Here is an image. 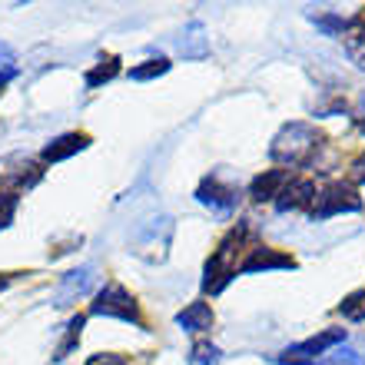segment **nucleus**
Returning a JSON list of instances; mask_svg holds the SVG:
<instances>
[{"label":"nucleus","instance_id":"nucleus-27","mask_svg":"<svg viewBox=\"0 0 365 365\" xmlns=\"http://www.w3.org/2000/svg\"><path fill=\"white\" fill-rule=\"evenodd\" d=\"M4 286H7V279H4V276H0V289H4Z\"/></svg>","mask_w":365,"mask_h":365},{"label":"nucleus","instance_id":"nucleus-19","mask_svg":"<svg viewBox=\"0 0 365 365\" xmlns=\"http://www.w3.org/2000/svg\"><path fill=\"white\" fill-rule=\"evenodd\" d=\"M166 70H170V60L156 57V60H146L143 67H133V70H130V77L143 83V80H156V77H163Z\"/></svg>","mask_w":365,"mask_h":365},{"label":"nucleus","instance_id":"nucleus-10","mask_svg":"<svg viewBox=\"0 0 365 365\" xmlns=\"http://www.w3.org/2000/svg\"><path fill=\"white\" fill-rule=\"evenodd\" d=\"M296 259L286 252H276L269 246H252L250 256L240 262V272H269V269H292Z\"/></svg>","mask_w":365,"mask_h":365},{"label":"nucleus","instance_id":"nucleus-6","mask_svg":"<svg viewBox=\"0 0 365 365\" xmlns=\"http://www.w3.org/2000/svg\"><path fill=\"white\" fill-rule=\"evenodd\" d=\"M170 240H173V222L166 220H150L143 230L136 232L133 240V252L146 256L150 262H163L166 259V250H170Z\"/></svg>","mask_w":365,"mask_h":365},{"label":"nucleus","instance_id":"nucleus-16","mask_svg":"<svg viewBox=\"0 0 365 365\" xmlns=\"http://www.w3.org/2000/svg\"><path fill=\"white\" fill-rule=\"evenodd\" d=\"M180 53L186 60H202L206 53H210V40H206V30L200 27V24H190V27L182 30L180 37Z\"/></svg>","mask_w":365,"mask_h":365},{"label":"nucleus","instance_id":"nucleus-15","mask_svg":"<svg viewBox=\"0 0 365 365\" xmlns=\"http://www.w3.org/2000/svg\"><path fill=\"white\" fill-rule=\"evenodd\" d=\"M176 326L186 332H206V329H212V309L206 302H192L176 316Z\"/></svg>","mask_w":365,"mask_h":365},{"label":"nucleus","instance_id":"nucleus-20","mask_svg":"<svg viewBox=\"0 0 365 365\" xmlns=\"http://www.w3.org/2000/svg\"><path fill=\"white\" fill-rule=\"evenodd\" d=\"M190 365H220V349L210 342H196L190 352Z\"/></svg>","mask_w":365,"mask_h":365},{"label":"nucleus","instance_id":"nucleus-23","mask_svg":"<svg viewBox=\"0 0 365 365\" xmlns=\"http://www.w3.org/2000/svg\"><path fill=\"white\" fill-rule=\"evenodd\" d=\"M80 329H83V316L70 319V326H67V339L60 342L57 356H53V359H57V362H60V359H67V352H70V349H73V346H77V342H80Z\"/></svg>","mask_w":365,"mask_h":365},{"label":"nucleus","instance_id":"nucleus-8","mask_svg":"<svg viewBox=\"0 0 365 365\" xmlns=\"http://www.w3.org/2000/svg\"><path fill=\"white\" fill-rule=\"evenodd\" d=\"M40 176H43V170L30 156L10 153L0 160V182H7L10 190H30L40 182Z\"/></svg>","mask_w":365,"mask_h":365},{"label":"nucleus","instance_id":"nucleus-22","mask_svg":"<svg viewBox=\"0 0 365 365\" xmlns=\"http://www.w3.org/2000/svg\"><path fill=\"white\" fill-rule=\"evenodd\" d=\"M17 206H20V196L17 192H0V230H7L14 216H17Z\"/></svg>","mask_w":365,"mask_h":365},{"label":"nucleus","instance_id":"nucleus-5","mask_svg":"<svg viewBox=\"0 0 365 365\" xmlns=\"http://www.w3.org/2000/svg\"><path fill=\"white\" fill-rule=\"evenodd\" d=\"M339 342H346V329H326V332H319V336L306 339V342H299V346H289L279 362L282 365H316L319 359L326 356L329 349H336Z\"/></svg>","mask_w":365,"mask_h":365},{"label":"nucleus","instance_id":"nucleus-9","mask_svg":"<svg viewBox=\"0 0 365 365\" xmlns=\"http://www.w3.org/2000/svg\"><path fill=\"white\" fill-rule=\"evenodd\" d=\"M316 182L312 180H299V176H292V180L282 186V192H279L276 200V210L279 212H292V210H312V202H316Z\"/></svg>","mask_w":365,"mask_h":365},{"label":"nucleus","instance_id":"nucleus-18","mask_svg":"<svg viewBox=\"0 0 365 365\" xmlns=\"http://www.w3.org/2000/svg\"><path fill=\"white\" fill-rule=\"evenodd\" d=\"M339 316L349 319V322H362L365 319V289L349 292V296L339 302Z\"/></svg>","mask_w":365,"mask_h":365},{"label":"nucleus","instance_id":"nucleus-7","mask_svg":"<svg viewBox=\"0 0 365 365\" xmlns=\"http://www.w3.org/2000/svg\"><path fill=\"white\" fill-rule=\"evenodd\" d=\"M196 200H200L202 206L216 210L220 216H230V212L236 210V202H240V190H236V186H230V182L222 180V176L212 173V176H206V180L200 182Z\"/></svg>","mask_w":365,"mask_h":365},{"label":"nucleus","instance_id":"nucleus-11","mask_svg":"<svg viewBox=\"0 0 365 365\" xmlns=\"http://www.w3.org/2000/svg\"><path fill=\"white\" fill-rule=\"evenodd\" d=\"M96 286V269L93 266H83V269H73L63 276V286L57 292V306H67L73 296H87L90 289Z\"/></svg>","mask_w":365,"mask_h":365},{"label":"nucleus","instance_id":"nucleus-21","mask_svg":"<svg viewBox=\"0 0 365 365\" xmlns=\"http://www.w3.org/2000/svg\"><path fill=\"white\" fill-rule=\"evenodd\" d=\"M319 365H365L356 349H332L326 359H319Z\"/></svg>","mask_w":365,"mask_h":365},{"label":"nucleus","instance_id":"nucleus-14","mask_svg":"<svg viewBox=\"0 0 365 365\" xmlns=\"http://www.w3.org/2000/svg\"><path fill=\"white\" fill-rule=\"evenodd\" d=\"M342 40H346V50H349V57H352V63H356L359 70H365V10L352 24H346Z\"/></svg>","mask_w":365,"mask_h":365},{"label":"nucleus","instance_id":"nucleus-1","mask_svg":"<svg viewBox=\"0 0 365 365\" xmlns=\"http://www.w3.org/2000/svg\"><path fill=\"white\" fill-rule=\"evenodd\" d=\"M250 236H252V226H246V222H240L236 230L226 232V240L220 242V250L212 252L210 262H206L202 292H210V296H220L222 289H226V282H230V279L240 272V256H242V252H250V250H242Z\"/></svg>","mask_w":365,"mask_h":365},{"label":"nucleus","instance_id":"nucleus-13","mask_svg":"<svg viewBox=\"0 0 365 365\" xmlns=\"http://www.w3.org/2000/svg\"><path fill=\"white\" fill-rule=\"evenodd\" d=\"M292 180L289 176V170H266L262 176H256L252 180V190H250V196L256 202H269V200H276L279 192H282V186Z\"/></svg>","mask_w":365,"mask_h":365},{"label":"nucleus","instance_id":"nucleus-24","mask_svg":"<svg viewBox=\"0 0 365 365\" xmlns=\"http://www.w3.org/2000/svg\"><path fill=\"white\" fill-rule=\"evenodd\" d=\"M14 77H17V60H14V53L0 43V87H7Z\"/></svg>","mask_w":365,"mask_h":365},{"label":"nucleus","instance_id":"nucleus-17","mask_svg":"<svg viewBox=\"0 0 365 365\" xmlns=\"http://www.w3.org/2000/svg\"><path fill=\"white\" fill-rule=\"evenodd\" d=\"M116 73H120V60L116 57H100V63L87 73V87L93 90V87H100V83H110Z\"/></svg>","mask_w":365,"mask_h":365},{"label":"nucleus","instance_id":"nucleus-2","mask_svg":"<svg viewBox=\"0 0 365 365\" xmlns=\"http://www.w3.org/2000/svg\"><path fill=\"white\" fill-rule=\"evenodd\" d=\"M319 146H322V136L309 123H289V126H282L279 136L272 140L269 156L286 166H309L312 156L319 153Z\"/></svg>","mask_w":365,"mask_h":365},{"label":"nucleus","instance_id":"nucleus-3","mask_svg":"<svg viewBox=\"0 0 365 365\" xmlns=\"http://www.w3.org/2000/svg\"><path fill=\"white\" fill-rule=\"evenodd\" d=\"M93 316H110V319H123V322H133V326H143V316H140V306L136 299L126 292L120 282H110L96 292L93 306H90Z\"/></svg>","mask_w":365,"mask_h":365},{"label":"nucleus","instance_id":"nucleus-12","mask_svg":"<svg viewBox=\"0 0 365 365\" xmlns=\"http://www.w3.org/2000/svg\"><path fill=\"white\" fill-rule=\"evenodd\" d=\"M87 143H90L87 133H63L50 146H43V156H40V160H43V163H60V160H67V156L87 150Z\"/></svg>","mask_w":365,"mask_h":365},{"label":"nucleus","instance_id":"nucleus-26","mask_svg":"<svg viewBox=\"0 0 365 365\" xmlns=\"http://www.w3.org/2000/svg\"><path fill=\"white\" fill-rule=\"evenodd\" d=\"M87 365H130L123 356H110V352H103V356H93Z\"/></svg>","mask_w":365,"mask_h":365},{"label":"nucleus","instance_id":"nucleus-25","mask_svg":"<svg viewBox=\"0 0 365 365\" xmlns=\"http://www.w3.org/2000/svg\"><path fill=\"white\" fill-rule=\"evenodd\" d=\"M349 176H352L356 182H365V150L356 156V160H352V166H349Z\"/></svg>","mask_w":365,"mask_h":365},{"label":"nucleus","instance_id":"nucleus-4","mask_svg":"<svg viewBox=\"0 0 365 365\" xmlns=\"http://www.w3.org/2000/svg\"><path fill=\"white\" fill-rule=\"evenodd\" d=\"M362 210V196H359L352 186L346 182H329L326 190L316 192V202L309 216L312 220H329V216H339V212H359Z\"/></svg>","mask_w":365,"mask_h":365}]
</instances>
